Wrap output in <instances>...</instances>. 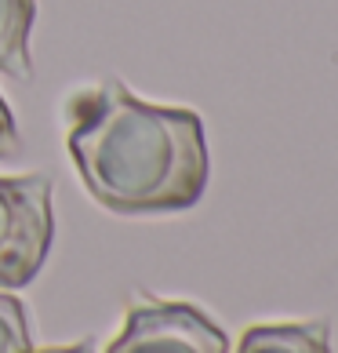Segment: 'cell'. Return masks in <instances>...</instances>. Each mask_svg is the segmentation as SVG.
I'll use <instances>...</instances> for the list:
<instances>
[{
  "label": "cell",
  "instance_id": "277c9868",
  "mask_svg": "<svg viewBox=\"0 0 338 353\" xmlns=\"http://www.w3.org/2000/svg\"><path fill=\"white\" fill-rule=\"evenodd\" d=\"M237 353H331V328L328 321L255 324L244 332Z\"/></svg>",
  "mask_w": 338,
  "mask_h": 353
},
{
  "label": "cell",
  "instance_id": "52a82bcc",
  "mask_svg": "<svg viewBox=\"0 0 338 353\" xmlns=\"http://www.w3.org/2000/svg\"><path fill=\"white\" fill-rule=\"evenodd\" d=\"M22 146V135H19V121L11 106L4 99H0V161H8V157H15Z\"/></svg>",
  "mask_w": 338,
  "mask_h": 353
},
{
  "label": "cell",
  "instance_id": "8992f818",
  "mask_svg": "<svg viewBox=\"0 0 338 353\" xmlns=\"http://www.w3.org/2000/svg\"><path fill=\"white\" fill-rule=\"evenodd\" d=\"M0 353H33L25 306L8 292H0Z\"/></svg>",
  "mask_w": 338,
  "mask_h": 353
},
{
  "label": "cell",
  "instance_id": "5b68a950",
  "mask_svg": "<svg viewBox=\"0 0 338 353\" xmlns=\"http://www.w3.org/2000/svg\"><path fill=\"white\" fill-rule=\"evenodd\" d=\"M36 22V0H0V73L25 77L33 73L30 33Z\"/></svg>",
  "mask_w": 338,
  "mask_h": 353
},
{
  "label": "cell",
  "instance_id": "7a4b0ae2",
  "mask_svg": "<svg viewBox=\"0 0 338 353\" xmlns=\"http://www.w3.org/2000/svg\"><path fill=\"white\" fill-rule=\"evenodd\" d=\"M51 237V179L47 175H0V292L36 281Z\"/></svg>",
  "mask_w": 338,
  "mask_h": 353
},
{
  "label": "cell",
  "instance_id": "6da1fadb",
  "mask_svg": "<svg viewBox=\"0 0 338 353\" xmlns=\"http://www.w3.org/2000/svg\"><path fill=\"white\" fill-rule=\"evenodd\" d=\"M70 153L87 193L120 215L193 208L211 175L200 117L142 102L120 81L73 102Z\"/></svg>",
  "mask_w": 338,
  "mask_h": 353
},
{
  "label": "cell",
  "instance_id": "ba28073f",
  "mask_svg": "<svg viewBox=\"0 0 338 353\" xmlns=\"http://www.w3.org/2000/svg\"><path fill=\"white\" fill-rule=\"evenodd\" d=\"M41 353H91V343H73V346H51Z\"/></svg>",
  "mask_w": 338,
  "mask_h": 353
},
{
  "label": "cell",
  "instance_id": "3957f363",
  "mask_svg": "<svg viewBox=\"0 0 338 353\" xmlns=\"http://www.w3.org/2000/svg\"><path fill=\"white\" fill-rule=\"evenodd\" d=\"M106 353H229V339L189 303H138Z\"/></svg>",
  "mask_w": 338,
  "mask_h": 353
}]
</instances>
